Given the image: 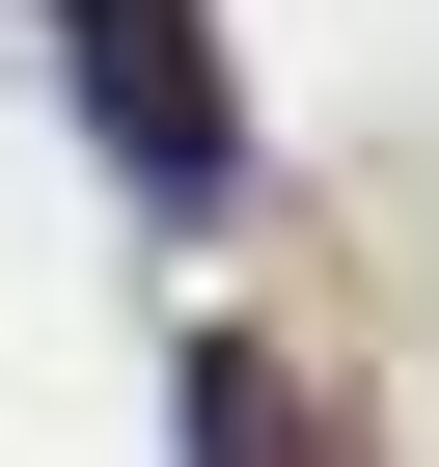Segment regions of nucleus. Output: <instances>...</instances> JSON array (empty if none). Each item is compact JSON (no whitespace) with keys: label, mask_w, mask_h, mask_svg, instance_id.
Masks as SVG:
<instances>
[{"label":"nucleus","mask_w":439,"mask_h":467,"mask_svg":"<svg viewBox=\"0 0 439 467\" xmlns=\"http://www.w3.org/2000/svg\"><path fill=\"white\" fill-rule=\"evenodd\" d=\"M56 83H83V138H110L165 220H220V192H248V83H220V0H56Z\"/></svg>","instance_id":"nucleus-1"},{"label":"nucleus","mask_w":439,"mask_h":467,"mask_svg":"<svg viewBox=\"0 0 439 467\" xmlns=\"http://www.w3.org/2000/svg\"><path fill=\"white\" fill-rule=\"evenodd\" d=\"M192 467H330V412H302L275 330H192Z\"/></svg>","instance_id":"nucleus-2"}]
</instances>
